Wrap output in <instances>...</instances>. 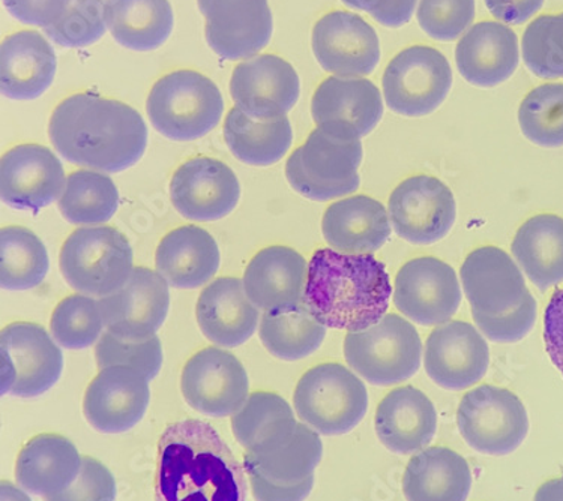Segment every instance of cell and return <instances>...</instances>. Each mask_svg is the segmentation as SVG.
Instances as JSON below:
<instances>
[{"label": "cell", "instance_id": "cell-23", "mask_svg": "<svg viewBox=\"0 0 563 501\" xmlns=\"http://www.w3.org/2000/svg\"><path fill=\"white\" fill-rule=\"evenodd\" d=\"M241 185L232 168L212 158H195L175 171L170 199L191 221H217L240 203Z\"/></svg>", "mask_w": 563, "mask_h": 501}, {"label": "cell", "instance_id": "cell-12", "mask_svg": "<svg viewBox=\"0 0 563 501\" xmlns=\"http://www.w3.org/2000/svg\"><path fill=\"white\" fill-rule=\"evenodd\" d=\"M390 225L398 236L415 245L445 240L457 218V203L445 183L433 176H413L389 197Z\"/></svg>", "mask_w": 563, "mask_h": 501}, {"label": "cell", "instance_id": "cell-20", "mask_svg": "<svg viewBox=\"0 0 563 501\" xmlns=\"http://www.w3.org/2000/svg\"><path fill=\"white\" fill-rule=\"evenodd\" d=\"M490 365L486 338L466 322L435 327L426 343L424 368L435 385L463 390L483 380Z\"/></svg>", "mask_w": 563, "mask_h": 501}, {"label": "cell", "instance_id": "cell-5", "mask_svg": "<svg viewBox=\"0 0 563 501\" xmlns=\"http://www.w3.org/2000/svg\"><path fill=\"white\" fill-rule=\"evenodd\" d=\"M294 405L299 419L322 435L347 434L368 410L363 380L340 364L311 368L295 389Z\"/></svg>", "mask_w": 563, "mask_h": 501}, {"label": "cell", "instance_id": "cell-26", "mask_svg": "<svg viewBox=\"0 0 563 501\" xmlns=\"http://www.w3.org/2000/svg\"><path fill=\"white\" fill-rule=\"evenodd\" d=\"M196 315L203 335L220 347H240L258 324V308L238 278H218L201 291Z\"/></svg>", "mask_w": 563, "mask_h": 501}, {"label": "cell", "instance_id": "cell-44", "mask_svg": "<svg viewBox=\"0 0 563 501\" xmlns=\"http://www.w3.org/2000/svg\"><path fill=\"white\" fill-rule=\"evenodd\" d=\"M521 47L526 67L537 77L563 78V12L533 20Z\"/></svg>", "mask_w": 563, "mask_h": 501}, {"label": "cell", "instance_id": "cell-46", "mask_svg": "<svg viewBox=\"0 0 563 501\" xmlns=\"http://www.w3.org/2000/svg\"><path fill=\"white\" fill-rule=\"evenodd\" d=\"M98 368L131 367L137 369L147 380H154L158 376L163 365L162 341L158 336H152L146 341H123L110 334L109 331L101 335L96 347Z\"/></svg>", "mask_w": 563, "mask_h": 501}, {"label": "cell", "instance_id": "cell-1", "mask_svg": "<svg viewBox=\"0 0 563 501\" xmlns=\"http://www.w3.org/2000/svg\"><path fill=\"white\" fill-rule=\"evenodd\" d=\"M246 479L244 464L207 422H175L159 438L155 501H246Z\"/></svg>", "mask_w": 563, "mask_h": 501}, {"label": "cell", "instance_id": "cell-48", "mask_svg": "<svg viewBox=\"0 0 563 501\" xmlns=\"http://www.w3.org/2000/svg\"><path fill=\"white\" fill-rule=\"evenodd\" d=\"M481 334L495 343H519L529 335L537 322V302L528 294L516 310L504 315H486L472 311Z\"/></svg>", "mask_w": 563, "mask_h": 501}, {"label": "cell", "instance_id": "cell-17", "mask_svg": "<svg viewBox=\"0 0 563 501\" xmlns=\"http://www.w3.org/2000/svg\"><path fill=\"white\" fill-rule=\"evenodd\" d=\"M209 47L228 60L252 59L274 31L268 0H197Z\"/></svg>", "mask_w": 563, "mask_h": 501}, {"label": "cell", "instance_id": "cell-22", "mask_svg": "<svg viewBox=\"0 0 563 501\" xmlns=\"http://www.w3.org/2000/svg\"><path fill=\"white\" fill-rule=\"evenodd\" d=\"M65 187L64 167L47 147L22 145L2 156L0 191L8 207L38 212L59 200Z\"/></svg>", "mask_w": 563, "mask_h": 501}, {"label": "cell", "instance_id": "cell-53", "mask_svg": "<svg viewBox=\"0 0 563 501\" xmlns=\"http://www.w3.org/2000/svg\"><path fill=\"white\" fill-rule=\"evenodd\" d=\"M547 355L563 376V289L554 291L544 314Z\"/></svg>", "mask_w": 563, "mask_h": 501}, {"label": "cell", "instance_id": "cell-39", "mask_svg": "<svg viewBox=\"0 0 563 501\" xmlns=\"http://www.w3.org/2000/svg\"><path fill=\"white\" fill-rule=\"evenodd\" d=\"M51 261L40 237L24 227L0 233V285L5 290H31L47 277Z\"/></svg>", "mask_w": 563, "mask_h": 501}, {"label": "cell", "instance_id": "cell-9", "mask_svg": "<svg viewBox=\"0 0 563 501\" xmlns=\"http://www.w3.org/2000/svg\"><path fill=\"white\" fill-rule=\"evenodd\" d=\"M460 434L481 454H511L525 442L529 417L520 398L511 390L479 386L462 398L457 412Z\"/></svg>", "mask_w": 563, "mask_h": 501}, {"label": "cell", "instance_id": "cell-29", "mask_svg": "<svg viewBox=\"0 0 563 501\" xmlns=\"http://www.w3.org/2000/svg\"><path fill=\"white\" fill-rule=\"evenodd\" d=\"M57 60L51 43L38 32L8 36L0 51V88L10 100L31 101L55 80Z\"/></svg>", "mask_w": 563, "mask_h": 501}, {"label": "cell", "instance_id": "cell-35", "mask_svg": "<svg viewBox=\"0 0 563 501\" xmlns=\"http://www.w3.org/2000/svg\"><path fill=\"white\" fill-rule=\"evenodd\" d=\"M511 249L526 277L541 291L563 282V218L552 213L530 218Z\"/></svg>", "mask_w": 563, "mask_h": 501}, {"label": "cell", "instance_id": "cell-14", "mask_svg": "<svg viewBox=\"0 0 563 501\" xmlns=\"http://www.w3.org/2000/svg\"><path fill=\"white\" fill-rule=\"evenodd\" d=\"M249 376L244 365L223 348H205L188 360L180 390L196 412L212 417L233 416L249 400Z\"/></svg>", "mask_w": 563, "mask_h": 501}, {"label": "cell", "instance_id": "cell-30", "mask_svg": "<svg viewBox=\"0 0 563 501\" xmlns=\"http://www.w3.org/2000/svg\"><path fill=\"white\" fill-rule=\"evenodd\" d=\"M324 241L343 254H373L388 242L393 225L384 204L367 196L336 201L324 212Z\"/></svg>", "mask_w": 563, "mask_h": 501}, {"label": "cell", "instance_id": "cell-3", "mask_svg": "<svg viewBox=\"0 0 563 501\" xmlns=\"http://www.w3.org/2000/svg\"><path fill=\"white\" fill-rule=\"evenodd\" d=\"M384 263L373 254L316 250L303 303L323 326L360 332L385 318L393 296Z\"/></svg>", "mask_w": 563, "mask_h": 501}, {"label": "cell", "instance_id": "cell-28", "mask_svg": "<svg viewBox=\"0 0 563 501\" xmlns=\"http://www.w3.org/2000/svg\"><path fill=\"white\" fill-rule=\"evenodd\" d=\"M306 258L287 246L262 249L246 266L244 287L250 301L263 311L299 305L306 293Z\"/></svg>", "mask_w": 563, "mask_h": 501}, {"label": "cell", "instance_id": "cell-36", "mask_svg": "<svg viewBox=\"0 0 563 501\" xmlns=\"http://www.w3.org/2000/svg\"><path fill=\"white\" fill-rule=\"evenodd\" d=\"M106 24L122 47L151 52L174 31V11L168 0H107Z\"/></svg>", "mask_w": 563, "mask_h": 501}, {"label": "cell", "instance_id": "cell-52", "mask_svg": "<svg viewBox=\"0 0 563 501\" xmlns=\"http://www.w3.org/2000/svg\"><path fill=\"white\" fill-rule=\"evenodd\" d=\"M244 467L256 501H303L310 496L312 487H314V476L301 483L286 487V485L271 482L249 464H244Z\"/></svg>", "mask_w": 563, "mask_h": 501}, {"label": "cell", "instance_id": "cell-19", "mask_svg": "<svg viewBox=\"0 0 563 501\" xmlns=\"http://www.w3.org/2000/svg\"><path fill=\"white\" fill-rule=\"evenodd\" d=\"M301 93L298 74L274 55L254 56L234 68L230 96L246 116L258 121L286 118Z\"/></svg>", "mask_w": 563, "mask_h": 501}, {"label": "cell", "instance_id": "cell-34", "mask_svg": "<svg viewBox=\"0 0 563 501\" xmlns=\"http://www.w3.org/2000/svg\"><path fill=\"white\" fill-rule=\"evenodd\" d=\"M299 422L289 402L271 392H256L232 416L234 438L252 455H269L294 438Z\"/></svg>", "mask_w": 563, "mask_h": 501}, {"label": "cell", "instance_id": "cell-50", "mask_svg": "<svg viewBox=\"0 0 563 501\" xmlns=\"http://www.w3.org/2000/svg\"><path fill=\"white\" fill-rule=\"evenodd\" d=\"M71 0H3L12 18L31 26L48 27L65 14Z\"/></svg>", "mask_w": 563, "mask_h": 501}, {"label": "cell", "instance_id": "cell-31", "mask_svg": "<svg viewBox=\"0 0 563 501\" xmlns=\"http://www.w3.org/2000/svg\"><path fill=\"white\" fill-rule=\"evenodd\" d=\"M84 457L71 441L57 434H41L20 450L15 479L29 494L55 497L77 479Z\"/></svg>", "mask_w": 563, "mask_h": 501}, {"label": "cell", "instance_id": "cell-10", "mask_svg": "<svg viewBox=\"0 0 563 501\" xmlns=\"http://www.w3.org/2000/svg\"><path fill=\"white\" fill-rule=\"evenodd\" d=\"M386 105L394 113L422 118L446 100L452 86L450 62L427 45H413L398 53L382 78Z\"/></svg>", "mask_w": 563, "mask_h": 501}, {"label": "cell", "instance_id": "cell-42", "mask_svg": "<svg viewBox=\"0 0 563 501\" xmlns=\"http://www.w3.org/2000/svg\"><path fill=\"white\" fill-rule=\"evenodd\" d=\"M525 137L541 147L563 146V85L538 86L528 93L519 110Z\"/></svg>", "mask_w": 563, "mask_h": 501}, {"label": "cell", "instance_id": "cell-4", "mask_svg": "<svg viewBox=\"0 0 563 501\" xmlns=\"http://www.w3.org/2000/svg\"><path fill=\"white\" fill-rule=\"evenodd\" d=\"M146 107L154 129L175 142H192L211 133L224 110L217 85L188 69L156 81Z\"/></svg>", "mask_w": 563, "mask_h": 501}, {"label": "cell", "instance_id": "cell-38", "mask_svg": "<svg viewBox=\"0 0 563 501\" xmlns=\"http://www.w3.org/2000/svg\"><path fill=\"white\" fill-rule=\"evenodd\" d=\"M258 334L271 355L295 363L322 346L327 326L319 323L302 302L285 310L266 311Z\"/></svg>", "mask_w": 563, "mask_h": 501}, {"label": "cell", "instance_id": "cell-15", "mask_svg": "<svg viewBox=\"0 0 563 501\" xmlns=\"http://www.w3.org/2000/svg\"><path fill=\"white\" fill-rule=\"evenodd\" d=\"M316 125L331 137L353 142L368 135L384 116L380 90L365 78L330 77L311 101Z\"/></svg>", "mask_w": 563, "mask_h": 501}, {"label": "cell", "instance_id": "cell-41", "mask_svg": "<svg viewBox=\"0 0 563 501\" xmlns=\"http://www.w3.org/2000/svg\"><path fill=\"white\" fill-rule=\"evenodd\" d=\"M119 207V191L109 176L80 170L67 179L57 203L62 216L74 225H100L112 220Z\"/></svg>", "mask_w": 563, "mask_h": 501}, {"label": "cell", "instance_id": "cell-16", "mask_svg": "<svg viewBox=\"0 0 563 501\" xmlns=\"http://www.w3.org/2000/svg\"><path fill=\"white\" fill-rule=\"evenodd\" d=\"M104 326L123 341H146L156 335L166 322L170 307L168 282L158 272L134 268L117 293L98 301Z\"/></svg>", "mask_w": 563, "mask_h": 501}, {"label": "cell", "instance_id": "cell-49", "mask_svg": "<svg viewBox=\"0 0 563 501\" xmlns=\"http://www.w3.org/2000/svg\"><path fill=\"white\" fill-rule=\"evenodd\" d=\"M117 480L104 464L84 457L80 474L71 485L55 497L44 501H117Z\"/></svg>", "mask_w": 563, "mask_h": 501}, {"label": "cell", "instance_id": "cell-6", "mask_svg": "<svg viewBox=\"0 0 563 501\" xmlns=\"http://www.w3.org/2000/svg\"><path fill=\"white\" fill-rule=\"evenodd\" d=\"M349 367L376 386H394L418 372L422 343L417 329L397 314H386L379 323L344 339Z\"/></svg>", "mask_w": 563, "mask_h": 501}, {"label": "cell", "instance_id": "cell-56", "mask_svg": "<svg viewBox=\"0 0 563 501\" xmlns=\"http://www.w3.org/2000/svg\"><path fill=\"white\" fill-rule=\"evenodd\" d=\"M0 501H32L27 492L22 487H15L14 483L2 482L0 488Z\"/></svg>", "mask_w": 563, "mask_h": 501}, {"label": "cell", "instance_id": "cell-24", "mask_svg": "<svg viewBox=\"0 0 563 501\" xmlns=\"http://www.w3.org/2000/svg\"><path fill=\"white\" fill-rule=\"evenodd\" d=\"M460 277L472 311L481 314H508L530 293L517 263L496 246H483L468 254Z\"/></svg>", "mask_w": 563, "mask_h": 501}, {"label": "cell", "instance_id": "cell-8", "mask_svg": "<svg viewBox=\"0 0 563 501\" xmlns=\"http://www.w3.org/2000/svg\"><path fill=\"white\" fill-rule=\"evenodd\" d=\"M364 149L360 140L344 142L314 130L290 155L286 178L306 199L328 201L352 194L360 188Z\"/></svg>", "mask_w": 563, "mask_h": 501}, {"label": "cell", "instance_id": "cell-27", "mask_svg": "<svg viewBox=\"0 0 563 501\" xmlns=\"http://www.w3.org/2000/svg\"><path fill=\"white\" fill-rule=\"evenodd\" d=\"M374 425L386 449L409 455L424 449L433 441L438 413L422 390L402 386L382 400Z\"/></svg>", "mask_w": 563, "mask_h": 501}, {"label": "cell", "instance_id": "cell-32", "mask_svg": "<svg viewBox=\"0 0 563 501\" xmlns=\"http://www.w3.org/2000/svg\"><path fill=\"white\" fill-rule=\"evenodd\" d=\"M156 269L168 286L190 290L207 285L220 268V249L207 230L185 225L167 234L156 249Z\"/></svg>", "mask_w": 563, "mask_h": 501}, {"label": "cell", "instance_id": "cell-55", "mask_svg": "<svg viewBox=\"0 0 563 501\" xmlns=\"http://www.w3.org/2000/svg\"><path fill=\"white\" fill-rule=\"evenodd\" d=\"M533 501H563V478L542 483Z\"/></svg>", "mask_w": 563, "mask_h": 501}, {"label": "cell", "instance_id": "cell-11", "mask_svg": "<svg viewBox=\"0 0 563 501\" xmlns=\"http://www.w3.org/2000/svg\"><path fill=\"white\" fill-rule=\"evenodd\" d=\"M0 346L3 396L40 397L59 381L64 357L40 324H10L2 331Z\"/></svg>", "mask_w": 563, "mask_h": 501}, {"label": "cell", "instance_id": "cell-7", "mask_svg": "<svg viewBox=\"0 0 563 501\" xmlns=\"http://www.w3.org/2000/svg\"><path fill=\"white\" fill-rule=\"evenodd\" d=\"M129 240L112 227H81L60 250V272L81 294L106 298L117 293L133 274Z\"/></svg>", "mask_w": 563, "mask_h": 501}, {"label": "cell", "instance_id": "cell-51", "mask_svg": "<svg viewBox=\"0 0 563 501\" xmlns=\"http://www.w3.org/2000/svg\"><path fill=\"white\" fill-rule=\"evenodd\" d=\"M344 5L367 12L386 27H401L412 19L418 0H341Z\"/></svg>", "mask_w": 563, "mask_h": 501}, {"label": "cell", "instance_id": "cell-40", "mask_svg": "<svg viewBox=\"0 0 563 501\" xmlns=\"http://www.w3.org/2000/svg\"><path fill=\"white\" fill-rule=\"evenodd\" d=\"M323 457V443L320 434L307 424H298L294 438L282 449L269 455L246 454L244 464L256 468L271 482L298 485L314 476L316 467Z\"/></svg>", "mask_w": 563, "mask_h": 501}, {"label": "cell", "instance_id": "cell-21", "mask_svg": "<svg viewBox=\"0 0 563 501\" xmlns=\"http://www.w3.org/2000/svg\"><path fill=\"white\" fill-rule=\"evenodd\" d=\"M150 398V380L137 369L104 368L86 390L85 417L100 433H126L145 416Z\"/></svg>", "mask_w": 563, "mask_h": 501}, {"label": "cell", "instance_id": "cell-45", "mask_svg": "<svg viewBox=\"0 0 563 501\" xmlns=\"http://www.w3.org/2000/svg\"><path fill=\"white\" fill-rule=\"evenodd\" d=\"M106 0H71L68 10L44 34L65 48H84L106 34Z\"/></svg>", "mask_w": 563, "mask_h": 501}, {"label": "cell", "instance_id": "cell-18", "mask_svg": "<svg viewBox=\"0 0 563 501\" xmlns=\"http://www.w3.org/2000/svg\"><path fill=\"white\" fill-rule=\"evenodd\" d=\"M311 43L320 67L336 77L361 78L379 65V36L352 12L334 11L320 19L312 29Z\"/></svg>", "mask_w": 563, "mask_h": 501}, {"label": "cell", "instance_id": "cell-25", "mask_svg": "<svg viewBox=\"0 0 563 501\" xmlns=\"http://www.w3.org/2000/svg\"><path fill=\"white\" fill-rule=\"evenodd\" d=\"M460 74L478 88H495L516 73L520 62L519 40L507 24H475L455 48Z\"/></svg>", "mask_w": 563, "mask_h": 501}, {"label": "cell", "instance_id": "cell-13", "mask_svg": "<svg viewBox=\"0 0 563 501\" xmlns=\"http://www.w3.org/2000/svg\"><path fill=\"white\" fill-rule=\"evenodd\" d=\"M394 303L402 315L421 326H441L462 305V287L455 270L434 257L406 263L396 278Z\"/></svg>", "mask_w": 563, "mask_h": 501}, {"label": "cell", "instance_id": "cell-54", "mask_svg": "<svg viewBox=\"0 0 563 501\" xmlns=\"http://www.w3.org/2000/svg\"><path fill=\"white\" fill-rule=\"evenodd\" d=\"M488 11L500 22L523 24L544 5V0H486Z\"/></svg>", "mask_w": 563, "mask_h": 501}, {"label": "cell", "instance_id": "cell-37", "mask_svg": "<svg viewBox=\"0 0 563 501\" xmlns=\"http://www.w3.org/2000/svg\"><path fill=\"white\" fill-rule=\"evenodd\" d=\"M224 140L240 162L268 167L285 158L294 142V131L287 118L258 121L234 107L224 122Z\"/></svg>", "mask_w": 563, "mask_h": 501}, {"label": "cell", "instance_id": "cell-43", "mask_svg": "<svg viewBox=\"0 0 563 501\" xmlns=\"http://www.w3.org/2000/svg\"><path fill=\"white\" fill-rule=\"evenodd\" d=\"M104 320L96 299L74 294L55 308L51 329L53 338L68 350H84L101 338Z\"/></svg>", "mask_w": 563, "mask_h": 501}, {"label": "cell", "instance_id": "cell-33", "mask_svg": "<svg viewBox=\"0 0 563 501\" xmlns=\"http://www.w3.org/2000/svg\"><path fill=\"white\" fill-rule=\"evenodd\" d=\"M471 490V466L448 447L418 452L402 476V492L408 501H466Z\"/></svg>", "mask_w": 563, "mask_h": 501}, {"label": "cell", "instance_id": "cell-47", "mask_svg": "<svg viewBox=\"0 0 563 501\" xmlns=\"http://www.w3.org/2000/svg\"><path fill=\"white\" fill-rule=\"evenodd\" d=\"M475 20V0H421L418 23L433 40L454 41Z\"/></svg>", "mask_w": 563, "mask_h": 501}, {"label": "cell", "instance_id": "cell-2", "mask_svg": "<svg viewBox=\"0 0 563 501\" xmlns=\"http://www.w3.org/2000/svg\"><path fill=\"white\" fill-rule=\"evenodd\" d=\"M57 154L102 174L129 170L145 155L146 123L133 107L77 93L56 107L48 125Z\"/></svg>", "mask_w": 563, "mask_h": 501}]
</instances>
